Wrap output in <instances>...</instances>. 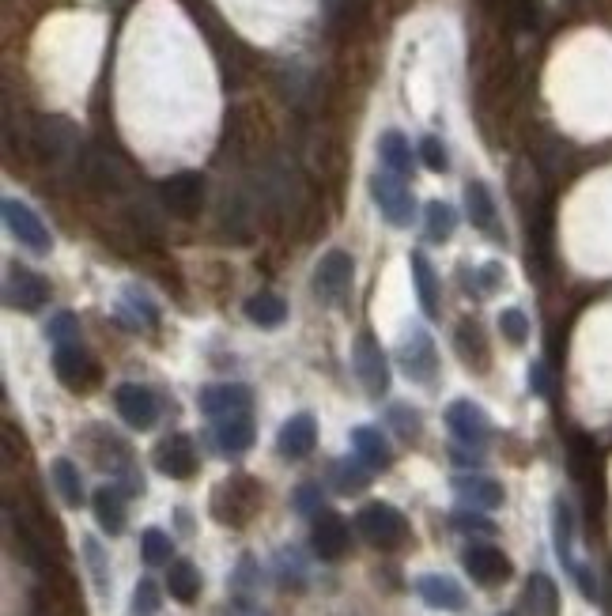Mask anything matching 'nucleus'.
<instances>
[{
	"instance_id": "nucleus-1",
	"label": "nucleus",
	"mask_w": 612,
	"mask_h": 616,
	"mask_svg": "<svg viewBox=\"0 0 612 616\" xmlns=\"http://www.w3.org/2000/svg\"><path fill=\"white\" fill-rule=\"evenodd\" d=\"M367 186H371L374 208H378L393 227H408V223H412V216H416V201H412V193H408L405 178H397V174H390L386 167H382V171L371 174Z\"/></svg>"
},
{
	"instance_id": "nucleus-2",
	"label": "nucleus",
	"mask_w": 612,
	"mask_h": 616,
	"mask_svg": "<svg viewBox=\"0 0 612 616\" xmlns=\"http://www.w3.org/2000/svg\"><path fill=\"white\" fill-rule=\"evenodd\" d=\"M4 227H8V235L19 242V246H27L31 254H50L53 250V235L50 227L38 220V212L31 205H23L19 197H4Z\"/></svg>"
},
{
	"instance_id": "nucleus-3",
	"label": "nucleus",
	"mask_w": 612,
	"mask_h": 616,
	"mask_svg": "<svg viewBox=\"0 0 612 616\" xmlns=\"http://www.w3.org/2000/svg\"><path fill=\"white\" fill-rule=\"evenodd\" d=\"M257 503H261V492H257V484L250 477L223 480L220 488L212 492V514L220 518L223 526H242L257 511Z\"/></svg>"
},
{
	"instance_id": "nucleus-4",
	"label": "nucleus",
	"mask_w": 612,
	"mask_h": 616,
	"mask_svg": "<svg viewBox=\"0 0 612 616\" xmlns=\"http://www.w3.org/2000/svg\"><path fill=\"white\" fill-rule=\"evenodd\" d=\"M352 276H356L352 254L348 250H329L314 269V295L329 307H340L348 299V291H352Z\"/></svg>"
},
{
	"instance_id": "nucleus-5",
	"label": "nucleus",
	"mask_w": 612,
	"mask_h": 616,
	"mask_svg": "<svg viewBox=\"0 0 612 616\" xmlns=\"http://www.w3.org/2000/svg\"><path fill=\"white\" fill-rule=\"evenodd\" d=\"M356 530L363 533V541H371L374 548H393L405 541L408 522L405 514L390 507V503H367L356 514Z\"/></svg>"
},
{
	"instance_id": "nucleus-6",
	"label": "nucleus",
	"mask_w": 612,
	"mask_h": 616,
	"mask_svg": "<svg viewBox=\"0 0 612 616\" xmlns=\"http://www.w3.org/2000/svg\"><path fill=\"white\" fill-rule=\"evenodd\" d=\"M159 197H163V208L182 216V220H193L204 205V178L197 171H178L159 182Z\"/></svg>"
},
{
	"instance_id": "nucleus-7",
	"label": "nucleus",
	"mask_w": 612,
	"mask_h": 616,
	"mask_svg": "<svg viewBox=\"0 0 612 616\" xmlns=\"http://www.w3.org/2000/svg\"><path fill=\"white\" fill-rule=\"evenodd\" d=\"M76 125L65 118H38L34 121V152L42 163H61L68 155H76Z\"/></svg>"
},
{
	"instance_id": "nucleus-8",
	"label": "nucleus",
	"mask_w": 612,
	"mask_h": 616,
	"mask_svg": "<svg viewBox=\"0 0 612 616\" xmlns=\"http://www.w3.org/2000/svg\"><path fill=\"white\" fill-rule=\"evenodd\" d=\"M397 360H401V371H405L412 382H435L439 375V352H435V341L427 337V329H412L405 341H401V352H397Z\"/></svg>"
},
{
	"instance_id": "nucleus-9",
	"label": "nucleus",
	"mask_w": 612,
	"mask_h": 616,
	"mask_svg": "<svg viewBox=\"0 0 612 616\" xmlns=\"http://www.w3.org/2000/svg\"><path fill=\"white\" fill-rule=\"evenodd\" d=\"M352 363H356V375L363 382L367 397H382L390 390V367H386V356L374 341L371 333H363L356 341V352H352Z\"/></svg>"
},
{
	"instance_id": "nucleus-10",
	"label": "nucleus",
	"mask_w": 612,
	"mask_h": 616,
	"mask_svg": "<svg viewBox=\"0 0 612 616\" xmlns=\"http://www.w3.org/2000/svg\"><path fill=\"white\" fill-rule=\"evenodd\" d=\"M53 371H57V378L65 382L68 390H87V386L99 378V367H95L91 352H87L80 341L57 344V352H53Z\"/></svg>"
},
{
	"instance_id": "nucleus-11",
	"label": "nucleus",
	"mask_w": 612,
	"mask_h": 616,
	"mask_svg": "<svg viewBox=\"0 0 612 616\" xmlns=\"http://www.w3.org/2000/svg\"><path fill=\"white\" fill-rule=\"evenodd\" d=\"M114 401H118L121 420H125L129 428H136V431L155 428V420H159V401H155V394L148 390V386L125 382V386H118Z\"/></svg>"
},
{
	"instance_id": "nucleus-12",
	"label": "nucleus",
	"mask_w": 612,
	"mask_h": 616,
	"mask_svg": "<svg viewBox=\"0 0 612 616\" xmlns=\"http://www.w3.org/2000/svg\"><path fill=\"white\" fill-rule=\"evenodd\" d=\"M155 469L163 477L186 480L197 473V446L189 435H167L163 443L155 446Z\"/></svg>"
},
{
	"instance_id": "nucleus-13",
	"label": "nucleus",
	"mask_w": 612,
	"mask_h": 616,
	"mask_svg": "<svg viewBox=\"0 0 612 616\" xmlns=\"http://www.w3.org/2000/svg\"><path fill=\"white\" fill-rule=\"evenodd\" d=\"M461 564L480 586H499L510 579V560L495 545H469L461 552Z\"/></svg>"
},
{
	"instance_id": "nucleus-14",
	"label": "nucleus",
	"mask_w": 612,
	"mask_h": 616,
	"mask_svg": "<svg viewBox=\"0 0 612 616\" xmlns=\"http://www.w3.org/2000/svg\"><path fill=\"white\" fill-rule=\"evenodd\" d=\"M446 424L454 431V439L465 446H480L488 435H492V420H488V412L473 405V401H454L450 409H446Z\"/></svg>"
},
{
	"instance_id": "nucleus-15",
	"label": "nucleus",
	"mask_w": 612,
	"mask_h": 616,
	"mask_svg": "<svg viewBox=\"0 0 612 616\" xmlns=\"http://www.w3.org/2000/svg\"><path fill=\"white\" fill-rule=\"evenodd\" d=\"M4 299L12 310H38L50 299V284L31 269H12L8 284H4Z\"/></svg>"
},
{
	"instance_id": "nucleus-16",
	"label": "nucleus",
	"mask_w": 612,
	"mask_h": 616,
	"mask_svg": "<svg viewBox=\"0 0 612 616\" xmlns=\"http://www.w3.org/2000/svg\"><path fill=\"white\" fill-rule=\"evenodd\" d=\"M314 443H318V420H314L310 412L291 416L288 424L280 428V435H276V450H280L284 458H291V462L306 458V454L314 450Z\"/></svg>"
},
{
	"instance_id": "nucleus-17",
	"label": "nucleus",
	"mask_w": 612,
	"mask_h": 616,
	"mask_svg": "<svg viewBox=\"0 0 612 616\" xmlns=\"http://www.w3.org/2000/svg\"><path fill=\"white\" fill-rule=\"evenodd\" d=\"M310 545L322 560H340L348 552V522L333 511H322L314 518V530H310Z\"/></svg>"
},
{
	"instance_id": "nucleus-18",
	"label": "nucleus",
	"mask_w": 612,
	"mask_h": 616,
	"mask_svg": "<svg viewBox=\"0 0 612 616\" xmlns=\"http://www.w3.org/2000/svg\"><path fill=\"white\" fill-rule=\"evenodd\" d=\"M80 171H84L87 186L99 189V193H121V189H125V171H121L118 163H114V159H110L106 152H99V148L84 152V163H80Z\"/></svg>"
},
{
	"instance_id": "nucleus-19",
	"label": "nucleus",
	"mask_w": 612,
	"mask_h": 616,
	"mask_svg": "<svg viewBox=\"0 0 612 616\" xmlns=\"http://www.w3.org/2000/svg\"><path fill=\"white\" fill-rule=\"evenodd\" d=\"M416 594L431 609H442V613H461L465 609V590L454 579H446V575H420L416 579Z\"/></svg>"
},
{
	"instance_id": "nucleus-20",
	"label": "nucleus",
	"mask_w": 612,
	"mask_h": 616,
	"mask_svg": "<svg viewBox=\"0 0 612 616\" xmlns=\"http://www.w3.org/2000/svg\"><path fill=\"white\" fill-rule=\"evenodd\" d=\"M257 431H254V416L250 412H235V416H223L216 420V443L223 454H246L254 446Z\"/></svg>"
},
{
	"instance_id": "nucleus-21",
	"label": "nucleus",
	"mask_w": 612,
	"mask_h": 616,
	"mask_svg": "<svg viewBox=\"0 0 612 616\" xmlns=\"http://www.w3.org/2000/svg\"><path fill=\"white\" fill-rule=\"evenodd\" d=\"M454 492H458V499L461 503H469V507H484V511L503 507V484H495L492 477H480V473L454 477Z\"/></svg>"
},
{
	"instance_id": "nucleus-22",
	"label": "nucleus",
	"mask_w": 612,
	"mask_h": 616,
	"mask_svg": "<svg viewBox=\"0 0 612 616\" xmlns=\"http://www.w3.org/2000/svg\"><path fill=\"white\" fill-rule=\"evenodd\" d=\"M201 409L212 420L235 416V412H250V390L246 386H208L201 394Z\"/></svg>"
},
{
	"instance_id": "nucleus-23",
	"label": "nucleus",
	"mask_w": 612,
	"mask_h": 616,
	"mask_svg": "<svg viewBox=\"0 0 612 616\" xmlns=\"http://www.w3.org/2000/svg\"><path fill=\"white\" fill-rule=\"evenodd\" d=\"M552 541H556V556H560V564L567 571H575L578 560L571 545H575V511H571V503L567 499H556V507H552Z\"/></svg>"
},
{
	"instance_id": "nucleus-24",
	"label": "nucleus",
	"mask_w": 612,
	"mask_h": 616,
	"mask_svg": "<svg viewBox=\"0 0 612 616\" xmlns=\"http://www.w3.org/2000/svg\"><path fill=\"white\" fill-rule=\"evenodd\" d=\"M378 159H382V167L397 178H408L412 167H416V159H412V144L405 140V133H397V129H386L382 137H378Z\"/></svg>"
},
{
	"instance_id": "nucleus-25",
	"label": "nucleus",
	"mask_w": 612,
	"mask_h": 616,
	"mask_svg": "<svg viewBox=\"0 0 612 616\" xmlns=\"http://www.w3.org/2000/svg\"><path fill=\"white\" fill-rule=\"evenodd\" d=\"M465 212H469L473 227L488 231V235H499V231H495V223H499V212H495V197H492V189L484 186L480 178H473V182L465 186Z\"/></svg>"
},
{
	"instance_id": "nucleus-26",
	"label": "nucleus",
	"mask_w": 612,
	"mask_h": 616,
	"mask_svg": "<svg viewBox=\"0 0 612 616\" xmlns=\"http://www.w3.org/2000/svg\"><path fill=\"white\" fill-rule=\"evenodd\" d=\"M352 446H356V458L371 469H386L393 462L390 443L378 428H356L352 431Z\"/></svg>"
},
{
	"instance_id": "nucleus-27",
	"label": "nucleus",
	"mask_w": 612,
	"mask_h": 616,
	"mask_svg": "<svg viewBox=\"0 0 612 616\" xmlns=\"http://www.w3.org/2000/svg\"><path fill=\"white\" fill-rule=\"evenodd\" d=\"M526 605L533 616H560V590L544 571H533L526 582Z\"/></svg>"
},
{
	"instance_id": "nucleus-28",
	"label": "nucleus",
	"mask_w": 612,
	"mask_h": 616,
	"mask_svg": "<svg viewBox=\"0 0 612 616\" xmlns=\"http://www.w3.org/2000/svg\"><path fill=\"white\" fill-rule=\"evenodd\" d=\"M91 507H95V522H99L102 533L118 537L125 530V503H121L118 488H99L95 499H91Z\"/></svg>"
},
{
	"instance_id": "nucleus-29",
	"label": "nucleus",
	"mask_w": 612,
	"mask_h": 616,
	"mask_svg": "<svg viewBox=\"0 0 612 616\" xmlns=\"http://www.w3.org/2000/svg\"><path fill=\"white\" fill-rule=\"evenodd\" d=\"M242 310H246V318L261 329H276L284 318H288V303H284L280 295H272V291H257V295H250Z\"/></svg>"
},
{
	"instance_id": "nucleus-30",
	"label": "nucleus",
	"mask_w": 612,
	"mask_h": 616,
	"mask_svg": "<svg viewBox=\"0 0 612 616\" xmlns=\"http://www.w3.org/2000/svg\"><path fill=\"white\" fill-rule=\"evenodd\" d=\"M408 265H412V280H416L420 310H424L427 318H435V314H439V280H435V269L427 265L424 254H412L408 257Z\"/></svg>"
},
{
	"instance_id": "nucleus-31",
	"label": "nucleus",
	"mask_w": 612,
	"mask_h": 616,
	"mask_svg": "<svg viewBox=\"0 0 612 616\" xmlns=\"http://www.w3.org/2000/svg\"><path fill=\"white\" fill-rule=\"evenodd\" d=\"M118 314L125 318V326H133V329H140V326L152 329L155 322H159V310H155V303L140 288H125Z\"/></svg>"
},
{
	"instance_id": "nucleus-32",
	"label": "nucleus",
	"mask_w": 612,
	"mask_h": 616,
	"mask_svg": "<svg viewBox=\"0 0 612 616\" xmlns=\"http://www.w3.org/2000/svg\"><path fill=\"white\" fill-rule=\"evenodd\" d=\"M167 590L170 598H178L182 605L197 601V594H201V571L189 564V560H174L167 575Z\"/></svg>"
},
{
	"instance_id": "nucleus-33",
	"label": "nucleus",
	"mask_w": 612,
	"mask_h": 616,
	"mask_svg": "<svg viewBox=\"0 0 612 616\" xmlns=\"http://www.w3.org/2000/svg\"><path fill=\"white\" fill-rule=\"evenodd\" d=\"M50 473H53V484H57L61 499H65V507H80V503H84V480H80V469L68 462V458H57Z\"/></svg>"
},
{
	"instance_id": "nucleus-34",
	"label": "nucleus",
	"mask_w": 612,
	"mask_h": 616,
	"mask_svg": "<svg viewBox=\"0 0 612 616\" xmlns=\"http://www.w3.org/2000/svg\"><path fill=\"white\" fill-rule=\"evenodd\" d=\"M333 484H337V492H344V496L363 492L371 484V465H363L359 458H344V462L333 465Z\"/></svg>"
},
{
	"instance_id": "nucleus-35",
	"label": "nucleus",
	"mask_w": 612,
	"mask_h": 616,
	"mask_svg": "<svg viewBox=\"0 0 612 616\" xmlns=\"http://www.w3.org/2000/svg\"><path fill=\"white\" fill-rule=\"evenodd\" d=\"M458 348H461V360L469 363V367H476V371H484V367H488V344H484V337H480V329H476L473 322H465V326H461Z\"/></svg>"
},
{
	"instance_id": "nucleus-36",
	"label": "nucleus",
	"mask_w": 612,
	"mask_h": 616,
	"mask_svg": "<svg viewBox=\"0 0 612 616\" xmlns=\"http://www.w3.org/2000/svg\"><path fill=\"white\" fill-rule=\"evenodd\" d=\"M454 223H458V216H454V208L446 205V201H431L427 205V239L431 242L450 239L454 235Z\"/></svg>"
},
{
	"instance_id": "nucleus-37",
	"label": "nucleus",
	"mask_w": 612,
	"mask_h": 616,
	"mask_svg": "<svg viewBox=\"0 0 612 616\" xmlns=\"http://www.w3.org/2000/svg\"><path fill=\"white\" fill-rule=\"evenodd\" d=\"M170 552H174V545H170V537L163 530H144V537H140V556H144V564L148 567H163L170 564Z\"/></svg>"
},
{
	"instance_id": "nucleus-38",
	"label": "nucleus",
	"mask_w": 612,
	"mask_h": 616,
	"mask_svg": "<svg viewBox=\"0 0 612 616\" xmlns=\"http://www.w3.org/2000/svg\"><path fill=\"white\" fill-rule=\"evenodd\" d=\"M499 333H503V341H510V344H526L529 318L522 310H503V314H499Z\"/></svg>"
},
{
	"instance_id": "nucleus-39",
	"label": "nucleus",
	"mask_w": 612,
	"mask_h": 616,
	"mask_svg": "<svg viewBox=\"0 0 612 616\" xmlns=\"http://www.w3.org/2000/svg\"><path fill=\"white\" fill-rule=\"evenodd\" d=\"M76 333H80V322H76L68 310L53 314L50 322H46V337H50L53 344H72L76 341Z\"/></svg>"
},
{
	"instance_id": "nucleus-40",
	"label": "nucleus",
	"mask_w": 612,
	"mask_h": 616,
	"mask_svg": "<svg viewBox=\"0 0 612 616\" xmlns=\"http://www.w3.org/2000/svg\"><path fill=\"white\" fill-rule=\"evenodd\" d=\"M159 613V586L152 579L136 582L133 590V616H155Z\"/></svg>"
},
{
	"instance_id": "nucleus-41",
	"label": "nucleus",
	"mask_w": 612,
	"mask_h": 616,
	"mask_svg": "<svg viewBox=\"0 0 612 616\" xmlns=\"http://www.w3.org/2000/svg\"><path fill=\"white\" fill-rule=\"evenodd\" d=\"M390 424L397 428L401 439H416L420 435V412L408 409V405H393L390 409Z\"/></svg>"
},
{
	"instance_id": "nucleus-42",
	"label": "nucleus",
	"mask_w": 612,
	"mask_h": 616,
	"mask_svg": "<svg viewBox=\"0 0 612 616\" xmlns=\"http://www.w3.org/2000/svg\"><path fill=\"white\" fill-rule=\"evenodd\" d=\"M84 556H87V567H91L95 586L106 594V556H102V545L95 541V537H84Z\"/></svg>"
},
{
	"instance_id": "nucleus-43",
	"label": "nucleus",
	"mask_w": 612,
	"mask_h": 616,
	"mask_svg": "<svg viewBox=\"0 0 612 616\" xmlns=\"http://www.w3.org/2000/svg\"><path fill=\"white\" fill-rule=\"evenodd\" d=\"M420 159H424L431 171H439V174L450 167V155H446V148H442L439 137H424V140H420Z\"/></svg>"
},
{
	"instance_id": "nucleus-44",
	"label": "nucleus",
	"mask_w": 612,
	"mask_h": 616,
	"mask_svg": "<svg viewBox=\"0 0 612 616\" xmlns=\"http://www.w3.org/2000/svg\"><path fill=\"white\" fill-rule=\"evenodd\" d=\"M291 503H295V511L299 514H314V518H318V514H322V488H318V484H299V492H295Z\"/></svg>"
},
{
	"instance_id": "nucleus-45",
	"label": "nucleus",
	"mask_w": 612,
	"mask_h": 616,
	"mask_svg": "<svg viewBox=\"0 0 612 616\" xmlns=\"http://www.w3.org/2000/svg\"><path fill=\"white\" fill-rule=\"evenodd\" d=\"M454 526L465 533H495V522H488V518H480L476 511H458L454 514Z\"/></svg>"
},
{
	"instance_id": "nucleus-46",
	"label": "nucleus",
	"mask_w": 612,
	"mask_h": 616,
	"mask_svg": "<svg viewBox=\"0 0 612 616\" xmlns=\"http://www.w3.org/2000/svg\"><path fill=\"white\" fill-rule=\"evenodd\" d=\"M514 8H518V23H522L526 31L541 27V16H544V4H541V0H518Z\"/></svg>"
},
{
	"instance_id": "nucleus-47",
	"label": "nucleus",
	"mask_w": 612,
	"mask_h": 616,
	"mask_svg": "<svg viewBox=\"0 0 612 616\" xmlns=\"http://www.w3.org/2000/svg\"><path fill=\"white\" fill-rule=\"evenodd\" d=\"M473 280H476V291H480V295H488V291H495L499 288V284H503V269H499V265H484V269H476L473 273Z\"/></svg>"
},
{
	"instance_id": "nucleus-48",
	"label": "nucleus",
	"mask_w": 612,
	"mask_h": 616,
	"mask_svg": "<svg viewBox=\"0 0 612 616\" xmlns=\"http://www.w3.org/2000/svg\"><path fill=\"white\" fill-rule=\"evenodd\" d=\"M280 579H284V586H291V579H295V586L303 582V567H299V556L291 552V560L288 556H280Z\"/></svg>"
},
{
	"instance_id": "nucleus-49",
	"label": "nucleus",
	"mask_w": 612,
	"mask_h": 616,
	"mask_svg": "<svg viewBox=\"0 0 612 616\" xmlns=\"http://www.w3.org/2000/svg\"><path fill=\"white\" fill-rule=\"evenodd\" d=\"M529 390H533V394H541V397L552 394V386H548V367H544V363H537V367L529 371Z\"/></svg>"
},
{
	"instance_id": "nucleus-50",
	"label": "nucleus",
	"mask_w": 612,
	"mask_h": 616,
	"mask_svg": "<svg viewBox=\"0 0 612 616\" xmlns=\"http://www.w3.org/2000/svg\"><path fill=\"white\" fill-rule=\"evenodd\" d=\"M499 616H518V613H499Z\"/></svg>"
},
{
	"instance_id": "nucleus-51",
	"label": "nucleus",
	"mask_w": 612,
	"mask_h": 616,
	"mask_svg": "<svg viewBox=\"0 0 612 616\" xmlns=\"http://www.w3.org/2000/svg\"><path fill=\"white\" fill-rule=\"evenodd\" d=\"M609 590H612V575H609Z\"/></svg>"
}]
</instances>
